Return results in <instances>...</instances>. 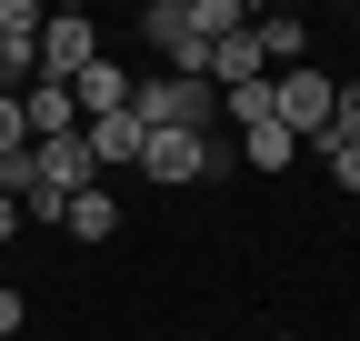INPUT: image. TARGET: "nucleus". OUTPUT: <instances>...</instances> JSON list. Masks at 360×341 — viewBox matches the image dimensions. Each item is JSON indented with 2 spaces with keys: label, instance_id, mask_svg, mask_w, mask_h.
<instances>
[{
  "label": "nucleus",
  "instance_id": "7ed1b4c3",
  "mask_svg": "<svg viewBox=\"0 0 360 341\" xmlns=\"http://www.w3.org/2000/svg\"><path fill=\"white\" fill-rule=\"evenodd\" d=\"M141 40L170 61V80H200V61H210V40H200V20H191V0H150V11H141Z\"/></svg>",
  "mask_w": 360,
  "mask_h": 341
},
{
  "label": "nucleus",
  "instance_id": "1a4fd4ad",
  "mask_svg": "<svg viewBox=\"0 0 360 341\" xmlns=\"http://www.w3.org/2000/svg\"><path fill=\"white\" fill-rule=\"evenodd\" d=\"M60 231H70V241H110V231H120V201H110V191H80V201L60 211Z\"/></svg>",
  "mask_w": 360,
  "mask_h": 341
},
{
  "label": "nucleus",
  "instance_id": "0eeeda50",
  "mask_svg": "<svg viewBox=\"0 0 360 341\" xmlns=\"http://www.w3.org/2000/svg\"><path fill=\"white\" fill-rule=\"evenodd\" d=\"M80 141H90V161H101V170H141V120H130V111H110V120H80Z\"/></svg>",
  "mask_w": 360,
  "mask_h": 341
},
{
  "label": "nucleus",
  "instance_id": "ddd939ff",
  "mask_svg": "<svg viewBox=\"0 0 360 341\" xmlns=\"http://www.w3.org/2000/svg\"><path fill=\"white\" fill-rule=\"evenodd\" d=\"M321 141H360V80H340V101H330V131Z\"/></svg>",
  "mask_w": 360,
  "mask_h": 341
},
{
  "label": "nucleus",
  "instance_id": "2eb2a0df",
  "mask_svg": "<svg viewBox=\"0 0 360 341\" xmlns=\"http://www.w3.org/2000/svg\"><path fill=\"white\" fill-rule=\"evenodd\" d=\"M20 321H30V302H20V291H11V281H0V341H11Z\"/></svg>",
  "mask_w": 360,
  "mask_h": 341
},
{
  "label": "nucleus",
  "instance_id": "423d86ee",
  "mask_svg": "<svg viewBox=\"0 0 360 341\" xmlns=\"http://www.w3.org/2000/svg\"><path fill=\"white\" fill-rule=\"evenodd\" d=\"M70 111H80V120H110V111H130V70L101 51V61H90V70L70 80Z\"/></svg>",
  "mask_w": 360,
  "mask_h": 341
},
{
  "label": "nucleus",
  "instance_id": "6e6552de",
  "mask_svg": "<svg viewBox=\"0 0 360 341\" xmlns=\"http://www.w3.org/2000/svg\"><path fill=\"white\" fill-rule=\"evenodd\" d=\"M20 131H30V141L80 131V111H70V91H60V80H30V91H20Z\"/></svg>",
  "mask_w": 360,
  "mask_h": 341
},
{
  "label": "nucleus",
  "instance_id": "9b49d317",
  "mask_svg": "<svg viewBox=\"0 0 360 341\" xmlns=\"http://www.w3.org/2000/svg\"><path fill=\"white\" fill-rule=\"evenodd\" d=\"M220 120H240V131H250V120H270V80H240V91H220Z\"/></svg>",
  "mask_w": 360,
  "mask_h": 341
},
{
  "label": "nucleus",
  "instance_id": "f03ea898",
  "mask_svg": "<svg viewBox=\"0 0 360 341\" xmlns=\"http://www.w3.org/2000/svg\"><path fill=\"white\" fill-rule=\"evenodd\" d=\"M330 101H340V80L321 61H300V70H270V120H281L290 141H321L330 131Z\"/></svg>",
  "mask_w": 360,
  "mask_h": 341
},
{
  "label": "nucleus",
  "instance_id": "f257e3e1",
  "mask_svg": "<svg viewBox=\"0 0 360 341\" xmlns=\"http://www.w3.org/2000/svg\"><path fill=\"white\" fill-rule=\"evenodd\" d=\"M130 120H141V131H200L210 141V120H220V91L210 80H130Z\"/></svg>",
  "mask_w": 360,
  "mask_h": 341
},
{
  "label": "nucleus",
  "instance_id": "20e7f679",
  "mask_svg": "<svg viewBox=\"0 0 360 341\" xmlns=\"http://www.w3.org/2000/svg\"><path fill=\"white\" fill-rule=\"evenodd\" d=\"M90 61H101V30H90L80 11H60V20H40V80H60V91H70V80H80Z\"/></svg>",
  "mask_w": 360,
  "mask_h": 341
},
{
  "label": "nucleus",
  "instance_id": "4468645a",
  "mask_svg": "<svg viewBox=\"0 0 360 341\" xmlns=\"http://www.w3.org/2000/svg\"><path fill=\"white\" fill-rule=\"evenodd\" d=\"M11 151H30V131H20V101L0 91V161H11Z\"/></svg>",
  "mask_w": 360,
  "mask_h": 341
},
{
  "label": "nucleus",
  "instance_id": "f8f14e48",
  "mask_svg": "<svg viewBox=\"0 0 360 341\" xmlns=\"http://www.w3.org/2000/svg\"><path fill=\"white\" fill-rule=\"evenodd\" d=\"M321 151V170H330V191H360V141H310Z\"/></svg>",
  "mask_w": 360,
  "mask_h": 341
},
{
  "label": "nucleus",
  "instance_id": "dca6fc26",
  "mask_svg": "<svg viewBox=\"0 0 360 341\" xmlns=\"http://www.w3.org/2000/svg\"><path fill=\"white\" fill-rule=\"evenodd\" d=\"M11 241H20V201L0 191V251H11Z\"/></svg>",
  "mask_w": 360,
  "mask_h": 341
},
{
  "label": "nucleus",
  "instance_id": "f3484780",
  "mask_svg": "<svg viewBox=\"0 0 360 341\" xmlns=\"http://www.w3.org/2000/svg\"><path fill=\"white\" fill-rule=\"evenodd\" d=\"M0 281H11V251H0Z\"/></svg>",
  "mask_w": 360,
  "mask_h": 341
},
{
  "label": "nucleus",
  "instance_id": "9d476101",
  "mask_svg": "<svg viewBox=\"0 0 360 341\" xmlns=\"http://www.w3.org/2000/svg\"><path fill=\"white\" fill-rule=\"evenodd\" d=\"M240 161H250V170H290V161H300V141L281 131V120H250V131H240Z\"/></svg>",
  "mask_w": 360,
  "mask_h": 341
},
{
  "label": "nucleus",
  "instance_id": "39448f33",
  "mask_svg": "<svg viewBox=\"0 0 360 341\" xmlns=\"http://www.w3.org/2000/svg\"><path fill=\"white\" fill-rule=\"evenodd\" d=\"M200 170H210V141L200 131H150L141 141V181H160V191H191Z\"/></svg>",
  "mask_w": 360,
  "mask_h": 341
}]
</instances>
